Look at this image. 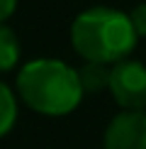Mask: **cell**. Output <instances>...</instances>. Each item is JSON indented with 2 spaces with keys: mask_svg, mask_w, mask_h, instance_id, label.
Masks as SVG:
<instances>
[{
  "mask_svg": "<svg viewBox=\"0 0 146 149\" xmlns=\"http://www.w3.org/2000/svg\"><path fill=\"white\" fill-rule=\"evenodd\" d=\"M136 32L129 15L112 8H90L71 24V44L93 64H119L136 47Z\"/></svg>",
  "mask_w": 146,
  "mask_h": 149,
  "instance_id": "obj_1",
  "label": "cell"
},
{
  "mask_svg": "<svg viewBox=\"0 0 146 149\" xmlns=\"http://www.w3.org/2000/svg\"><path fill=\"white\" fill-rule=\"evenodd\" d=\"M17 91L29 108L44 115H66L83 98L78 71L59 59H36L24 64L17 76Z\"/></svg>",
  "mask_w": 146,
  "mask_h": 149,
  "instance_id": "obj_2",
  "label": "cell"
},
{
  "mask_svg": "<svg viewBox=\"0 0 146 149\" xmlns=\"http://www.w3.org/2000/svg\"><path fill=\"white\" fill-rule=\"evenodd\" d=\"M110 91L127 110L146 108V66L141 61L124 59L110 69Z\"/></svg>",
  "mask_w": 146,
  "mask_h": 149,
  "instance_id": "obj_3",
  "label": "cell"
},
{
  "mask_svg": "<svg viewBox=\"0 0 146 149\" xmlns=\"http://www.w3.org/2000/svg\"><path fill=\"white\" fill-rule=\"evenodd\" d=\"M105 149H146L144 110H127L112 117L105 132Z\"/></svg>",
  "mask_w": 146,
  "mask_h": 149,
  "instance_id": "obj_4",
  "label": "cell"
},
{
  "mask_svg": "<svg viewBox=\"0 0 146 149\" xmlns=\"http://www.w3.org/2000/svg\"><path fill=\"white\" fill-rule=\"evenodd\" d=\"M78 78H81V86L83 91H102V88H110V69L105 64H88L78 71Z\"/></svg>",
  "mask_w": 146,
  "mask_h": 149,
  "instance_id": "obj_5",
  "label": "cell"
},
{
  "mask_svg": "<svg viewBox=\"0 0 146 149\" xmlns=\"http://www.w3.org/2000/svg\"><path fill=\"white\" fill-rule=\"evenodd\" d=\"M20 59V39L10 27L0 24V71H10Z\"/></svg>",
  "mask_w": 146,
  "mask_h": 149,
  "instance_id": "obj_6",
  "label": "cell"
},
{
  "mask_svg": "<svg viewBox=\"0 0 146 149\" xmlns=\"http://www.w3.org/2000/svg\"><path fill=\"white\" fill-rule=\"evenodd\" d=\"M17 120V103L8 86L0 81V137L8 134Z\"/></svg>",
  "mask_w": 146,
  "mask_h": 149,
  "instance_id": "obj_7",
  "label": "cell"
},
{
  "mask_svg": "<svg viewBox=\"0 0 146 149\" xmlns=\"http://www.w3.org/2000/svg\"><path fill=\"white\" fill-rule=\"evenodd\" d=\"M129 20H132V24H134V32L141 34V37H146V3H139L136 8L132 10Z\"/></svg>",
  "mask_w": 146,
  "mask_h": 149,
  "instance_id": "obj_8",
  "label": "cell"
},
{
  "mask_svg": "<svg viewBox=\"0 0 146 149\" xmlns=\"http://www.w3.org/2000/svg\"><path fill=\"white\" fill-rule=\"evenodd\" d=\"M15 8H17V0H0V24L15 12Z\"/></svg>",
  "mask_w": 146,
  "mask_h": 149,
  "instance_id": "obj_9",
  "label": "cell"
}]
</instances>
